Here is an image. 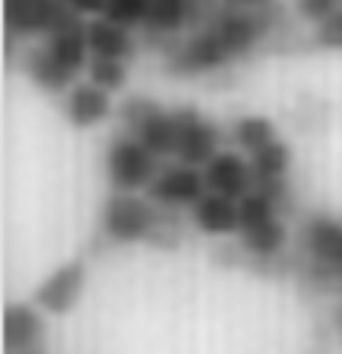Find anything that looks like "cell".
Wrapping results in <instances>:
<instances>
[{
	"label": "cell",
	"mask_w": 342,
	"mask_h": 354,
	"mask_svg": "<svg viewBox=\"0 0 342 354\" xmlns=\"http://www.w3.org/2000/svg\"><path fill=\"white\" fill-rule=\"evenodd\" d=\"M238 243L249 252V273L267 279H279L283 270V255L288 250V225L285 210L265 192H249L240 201V225Z\"/></svg>",
	"instance_id": "obj_2"
},
{
	"label": "cell",
	"mask_w": 342,
	"mask_h": 354,
	"mask_svg": "<svg viewBox=\"0 0 342 354\" xmlns=\"http://www.w3.org/2000/svg\"><path fill=\"white\" fill-rule=\"evenodd\" d=\"M151 201L162 207H171V210H189L198 205L201 198L207 196V183H205V171L196 165H187V162H162L160 174L153 177V183L147 187L144 192Z\"/></svg>",
	"instance_id": "obj_9"
},
{
	"label": "cell",
	"mask_w": 342,
	"mask_h": 354,
	"mask_svg": "<svg viewBox=\"0 0 342 354\" xmlns=\"http://www.w3.org/2000/svg\"><path fill=\"white\" fill-rule=\"evenodd\" d=\"M87 46H91V57H108V60H124L133 64L142 51V37L135 30L120 28L108 19H91L87 21Z\"/></svg>",
	"instance_id": "obj_14"
},
{
	"label": "cell",
	"mask_w": 342,
	"mask_h": 354,
	"mask_svg": "<svg viewBox=\"0 0 342 354\" xmlns=\"http://www.w3.org/2000/svg\"><path fill=\"white\" fill-rule=\"evenodd\" d=\"M66 6L73 10L78 19L91 21V19H99L105 12V6H108V0H66Z\"/></svg>",
	"instance_id": "obj_20"
},
{
	"label": "cell",
	"mask_w": 342,
	"mask_h": 354,
	"mask_svg": "<svg viewBox=\"0 0 342 354\" xmlns=\"http://www.w3.org/2000/svg\"><path fill=\"white\" fill-rule=\"evenodd\" d=\"M189 225L196 232L213 237V241H225V237H238L240 225V201L207 192L196 207L189 210Z\"/></svg>",
	"instance_id": "obj_13"
},
{
	"label": "cell",
	"mask_w": 342,
	"mask_h": 354,
	"mask_svg": "<svg viewBox=\"0 0 342 354\" xmlns=\"http://www.w3.org/2000/svg\"><path fill=\"white\" fill-rule=\"evenodd\" d=\"M6 354H33L46 342V313L33 300H12L3 306V322H0Z\"/></svg>",
	"instance_id": "obj_10"
},
{
	"label": "cell",
	"mask_w": 342,
	"mask_h": 354,
	"mask_svg": "<svg viewBox=\"0 0 342 354\" xmlns=\"http://www.w3.org/2000/svg\"><path fill=\"white\" fill-rule=\"evenodd\" d=\"M312 37V51H321V55H342V10L330 19H324L321 24L310 28Z\"/></svg>",
	"instance_id": "obj_18"
},
{
	"label": "cell",
	"mask_w": 342,
	"mask_h": 354,
	"mask_svg": "<svg viewBox=\"0 0 342 354\" xmlns=\"http://www.w3.org/2000/svg\"><path fill=\"white\" fill-rule=\"evenodd\" d=\"M222 150V129L196 105H174V162L205 168Z\"/></svg>",
	"instance_id": "obj_6"
},
{
	"label": "cell",
	"mask_w": 342,
	"mask_h": 354,
	"mask_svg": "<svg viewBox=\"0 0 342 354\" xmlns=\"http://www.w3.org/2000/svg\"><path fill=\"white\" fill-rule=\"evenodd\" d=\"M69 15L66 0H3V28L21 42H39L57 30Z\"/></svg>",
	"instance_id": "obj_7"
},
{
	"label": "cell",
	"mask_w": 342,
	"mask_h": 354,
	"mask_svg": "<svg viewBox=\"0 0 342 354\" xmlns=\"http://www.w3.org/2000/svg\"><path fill=\"white\" fill-rule=\"evenodd\" d=\"M87 282H91V268L84 259H66L57 264L46 279L33 291V304L46 315H69L82 304Z\"/></svg>",
	"instance_id": "obj_8"
},
{
	"label": "cell",
	"mask_w": 342,
	"mask_h": 354,
	"mask_svg": "<svg viewBox=\"0 0 342 354\" xmlns=\"http://www.w3.org/2000/svg\"><path fill=\"white\" fill-rule=\"evenodd\" d=\"M342 10V0H294V12L306 28H315L324 19L336 15Z\"/></svg>",
	"instance_id": "obj_19"
},
{
	"label": "cell",
	"mask_w": 342,
	"mask_h": 354,
	"mask_svg": "<svg viewBox=\"0 0 342 354\" xmlns=\"http://www.w3.org/2000/svg\"><path fill=\"white\" fill-rule=\"evenodd\" d=\"M102 168L111 192H147L153 177L160 174L162 159L147 145H142L135 136L120 129L105 145Z\"/></svg>",
	"instance_id": "obj_4"
},
{
	"label": "cell",
	"mask_w": 342,
	"mask_h": 354,
	"mask_svg": "<svg viewBox=\"0 0 342 354\" xmlns=\"http://www.w3.org/2000/svg\"><path fill=\"white\" fill-rule=\"evenodd\" d=\"M336 336H339V342H342V309L336 313Z\"/></svg>",
	"instance_id": "obj_21"
},
{
	"label": "cell",
	"mask_w": 342,
	"mask_h": 354,
	"mask_svg": "<svg viewBox=\"0 0 342 354\" xmlns=\"http://www.w3.org/2000/svg\"><path fill=\"white\" fill-rule=\"evenodd\" d=\"M151 3L153 0H108L102 19L120 24V28H129V30L142 33L144 21H147V12H151Z\"/></svg>",
	"instance_id": "obj_17"
},
{
	"label": "cell",
	"mask_w": 342,
	"mask_h": 354,
	"mask_svg": "<svg viewBox=\"0 0 342 354\" xmlns=\"http://www.w3.org/2000/svg\"><path fill=\"white\" fill-rule=\"evenodd\" d=\"M283 136H279L276 123L265 118V114H243V118H238L231 123V141L238 145L240 153H258V150H265L267 145H274V141H279Z\"/></svg>",
	"instance_id": "obj_15"
},
{
	"label": "cell",
	"mask_w": 342,
	"mask_h": 354,
	"mask_svg": "<svg viewBox=\"0 0 342 354\" xmlns=\"http://www.w3.org/2000/svg\"><path fill=\"white\" fill-rule=\"evenodd\" d=\"M201 171H205L207 192H216V196L243 201L249 192H256V171H252L249 156L240 150L222 147Z\"/></svg>",
	"instance_id": "obj_11"
},
{
	"label": "cell",
	"mask_w": 342,
	"mask_h": 354,
	"mask_svg": "<svg viewBox=\"0 0 342 354\" xmlns=\"http://www.w3.org/2000/svg\"><path fill=\"white\" fill-rule=\"evenodd\" d=\"M87 82H93L96 87L117 96V93H124L129 84V64H124V60H108V57H91Z\"/></svg>",
	"instance_id": "obj_16"
},
{
	"label": "cell",
	"mask_w": 342,
	"mask_h": 354,
	"mask_svg": "<svg viewBox=\"0 0 342 354\" xmlns=\"http://www.w3.org/2000/svg\"><path fill=\"white\" fill-rule=\"evenodd\" d=\"M87 66H91L87 21L78 15H69L46 39L28 42L19 55V69L24 78L48 96H64L69 87L82 82Z\"/></svg>",
	"instance_id": "obj_1"
},
{
	"label": "cell",
	"mask_w": 342,
	"mask_h": 354,
	"mask_svg": "<svg viewBox=\"0 0 342 354\" xmlns=\"http://www.w3.org/2000/svg\"><path fill=\"white\" fill-rule=\"evenodd\" d=\"M33 354H42V351H33Z\"/></svg>",
	"instance_id": "obj_22"
},
{
	"label": "cell",
	"mask_w": 342,
	"mask_h": 354,
	"mask_svg": "<svg viewBox=\"0 0 342 354\" xmlns=\"http://www.w3.org/2000/svg\"><path fill=\"white\" fill-rule=\"evenodd\" d=\"M117 118L124 123V132H129L142 145H147L162 162L174 156V109L171 105H162L160 100L144 96V93H129L117 105Z\"/></svg>",
	"instance_id": "obj_5"
},
{
	"label": "cell",
	"mask_w": 342,
	"mask_h": 354,
	"mask_svg": "<svg viewBox=\"0 0 342 354\" xmlns=\"http://www.w3.org/2000/svg\"><path fill=\"white\" fill-rule=\"evenodd\" d=\"M114 114V96L93 82H78L60 96V118L73 129H96Z\"/></svg>",
	"instance_id": "obj_12"
},
{
	"label": "cell",
	"mask_w": 342,
	"mask_h": 354,
	"mask_svg": "<svg viewBox=\"0 0 342 354\" xmlns=\"http://www.w3.org/2000/svg\"><path fill=\"white\" fill-rule=\"evenodd\" d=\"M165 207L144 192H108L99 207V234L114 246H153Z\"/></svg>",
	"instance_id": "obj_3"
}]
</instances>
